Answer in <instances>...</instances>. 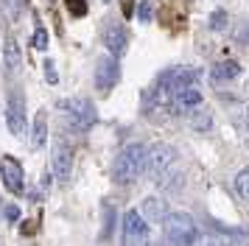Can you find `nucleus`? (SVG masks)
I'll list each match as a JSON object with an SVG mask.
<instances>
[{"instance_id": "1", "label": "nucleus", "mask_w": 249, "mask_h": 246, "mask_svg": "<svg viewBox=\"0 0 249 246\" xmlns=\"http://www.w3.org/2000/svg\"><path fill=\"white\" fill-rule=\"evenodd\" d=\"M146 154L148 148L143 143H129L121 148V154L115 157V168H112V176L118 185H129L135 182L137 176L146 174Z\"/></svg>"}, {"instance_id": "2", "label": "nucleus", "mask_w": 249, "mask_h": 246, "mask_svg": "<svg viewBox=\"0 0 249 246\" xmlns=\"http://www.w3.org/2000/svg\"><path fill=\"white\" fill-rule=\"evenodd\" d=\"M196 235V221L191 212H168L162 221V246H188Z\"/></svg>"}, {"instance_id": "3", "label": "nucleus", "mask_w": 249, "mask_h": 246, "mask_svg": "<svg viewBox=\"0 0 249 246\" xmlns=\"http://www.w3.org/2000/svg\"><path fill=\"white\" fill-rule=\"evenodd\" d=\"M59 109L65 112L68 123L76 132H87L95 123V106H92L90 98H65L59 101Z\"/></svg>"}, {"instance_id": "4", "label": "nucleus", "mask_w": 249, "mask_h": 246, "mask_svg": "<svg viewBox=\"0 0 249 246\" xmlns=\"http://www.w3.org/2000/svg\"><path fill=\"white\" fill-rule=\"evenodd\" d=\"M171 165H177V148H174V145L154 143L151 148H148V154H146V174H148V179L157 182Z\"/></svg>"}, {"instance_id": "5", "label": "nucleus", "mask_w": 249, "mask_h": 246, "mask_svg": "<svg viewBox=\"0 0 249 246\" xmlns=\"http://www.w3.org/2000/svg\"><path fill=\"white\" fill-rule=\"evenodd\" d=\"M124 246H151V229L143 212L129 210L124 215Z\"/></svg>"}, {"instance_id": "6", "label": "nucleus", "mask_w": 249, "mask_h": 246, "mask_svg": "<svg viewBox=\"0 0 249 246\" xmlns=\"http://www.w3.org/2000/svg\"><path fill=\"white\" fill-rule=\"evenodd\" d=\"M6 123H9V132L14 137H23L25 134V98L12 89L9 92V104H6Z\"/></svg>"}, {"instance_id": "7", "label": "nucleus", "mask_w": 249, "mask_h": 246, "mask_svg": "<svg viewBox=\"0 0 249 246\" xmlns=\"http://www.w3.org/2000/svg\"><path fill=\"white\" fill-rule=\"evenodd\" d=\"M51 168H53V176L59 182H68L73 174V148L65 140L53 143V154H51Z\"/></svg>"}, {"instance_id": "8", "label": "nucleus", "mask_w": 249, "mask_h": 246, "mask_svg": "<svg viewBox=\"0 0 249 246\" xmlns=\"http://www.w3.org/2000/svg\"><path fill=\"white\" fill-rule=\"evenodd\" d=\"M118 78H121L118 59L115 56H101L98 65H95V87L101 89V92H109L118 84Z\"/></svg>"}, {"instance_id": "9", "label": "nucleus", "mask_w": 249, "mask_h": 246, "mask_svg": "<svg viewBox=\"0 0 249 246\" xmlns=\"http://www.w3.org/2000/svg\"><path fill=\"white\" fill-rule=\"evenodd\" d=\"M0 174H3V185H6V190H9V193H23V190H25L23 165H20L14 157H3Z\"/></svg>"}, {"instance_id": "10", "label": "nucleus", "mask_w": 249, "mask_h": 246, "mask_svg": "<svg viewBox=\"0 0 249 246\" xmlns=\"http://www.w3.org/2000/svg\"><path fill=\"white\" fill-rule=\"evenodd\" d=\"M104 45H107L109 56H115V59L126 53L129 36H126V28L121 25V22H109V25L104 28Z\"/></svg>"}, {"instance_id": "11", "label": "nucleus", "mask_w": 249, "mask_h": 246, "mask_svg": "<svg viewBox=\"0 0 249 246\" xmlns=\"http://www.w3.org/2000/svg\"><path fill=\"white\" fill-rule=\"evenodd\" d=\"M199 104H202V89L193 84V87L179 89V92L171 98V109L174 112H193V109H199Z\"/></svg>"}, {"instance_id": "12", "label": "nucleus", "mask_w": 249, "mask_h": 246, "mask_svg": "<svg viewBox=\"0 0 249 246\" xmlns=\"http://www.w3.org/2000/svg\"><path fill=\"white\" fill-rule=\"evenodd\" d=\"M168 201L162 199V196H148L146 201H143V218L151 224H162L165 218H168Z\"/></svg>"}, {"instance_id": "13", "label": "nucleus", "mask_w": 249, "mask_h": 246, "mask_svg": "<svg viewBox=\"0 0 249 246\" xmlns=\"http://www.w3.org/2000/svg\"><path fill=\"white\" fill-rule=\"evenodd\" d=\"M238 73H241V65L227 59V62H218L215 67H210V81L213 84H224V81H232Z\"/></svg>"}, {"instance_id": "14", "label": "nucleus", "mask_w": 249, "mask_h": 246, "mask_svg": "<svg viewBox=\"0 0 249 246\" xmlns=\"http://www.w3.org/2000/svg\"><path fill=\"white\" fill-rule=\"evenodd\" d=\"M45 140H48V115L45 112H36L34 132H31V148H42Z\"/></svg>"}, {"instance_id": "15", "label": "nucleus", "mask_w": 249, "mask_h": 246, "mask_svg": "<svg viewBox=\"0 0 249 246\" xmlns=\"http://www.w3.org/2000/svg\"><path fill=\"white\" fill-rule=\"evenodd\" d=\"M3 59H6V67H9V73H17L20 65H23V56H20V45L9 39V42L3 45Z\"/></svg>"}, {"instance_id": "16", "label": "nucleus", "mask_w": 249, "mask_h": 246, "mask_svg": "<svg viewBox=\"0 0 249 246\" xmlns=\"http://www.w3.org/2000/svg\"><path fill=\"white\" fill-rule=\"evenodd\" d=\"M191 126L196 129V132H210L213 129V115L207 109H196V112H191Z\"/></svg>"}, {"instance_id": "17", "label": "nucleus", "mask_w": 249, "mask_h": 246, "mask_svg": "<svg viewBox=\"0 0 249 246\" xmlns=\"http://www.w3.org/2000/svg\"><path fill=\"white\" fill-rule=\"evenodd\" d=\"M235 190H238V196H241L244 201H249V168H244V171L235 176Z\"/></svg>"}, {"instance_id": "18", "label": "nucleus", "mask_w": 249, "mask_h": 246, "mask_svg": "<svg viewBox=\"0 0 249 246\" xmlns=\"http://www.w3.org/2000/svg\"><path fill=\"white\" fill-rule=\"evenodd\" d=\"M188 246H221V241H218L213 232H196Z\"/></svg>"}, {"instance_id": "19", "label": "nucleus", "mask_w": 249, "mask_h": 246, "mask_svg": "<svg viewBox=\"0 0 249 246\" xmlns=\"http://www.w3.org/2000/svg\"><path fill=\"white\" fill-rule=\"evenodd\" d=\"M227 22H230V20H227V11L218 9V11H213V14H210V28H213V31H224Z\"/></svg>"}, {"instance_id": "20", "label": "nucleus", "mask_w": 249, "mask_h": 246, "mask_svg": "<svg viewBox=\"0 0 249 246\" xmlns=\"http://www.w3.org/2000/svg\"><path fill=\"white\" fill-rule=\"evenodd\" d=\"M31 45H34L36 51H48V31L45 28H36L34 36H31Z\"/></svg>"}, {"instance_id": "21", "label": "nucleus", "mask_w": 249, "mask_h": 246, "mask_svg": "<svg viewBox=\"0 0 249 246\" xmlns=\"http://www.w3.org/2000/svg\"><path fill=\"white\" fill-rule=\"evenodd\" d=\"M0 9H3V14L9 20H14L17 17V9H20V0H0Z\"/></svg>"}, {"instance_id": "22", "label": "nucleus", "mask_w": 249, "mask_h": 246, "mask_svg": "<svg viewBox=\"0 0 249 246\" xmlns=\"http://www.w3.org/2000/svg\"><path fill=\"white\" fill-rule=\"evenodd\" d=\"M151 14H154L151 3H148V0H143V3H140V9H137V20H140V22H148V20H151Z\"/></svg>"}, {"instance_id": "23", "label": "nucleus", "mask_w": 249, "mask_h": 246, "mask_svg": "<svg viewBox=\"0 0 249 246\" xmlns=\"http://www.w3.org/2000/svg\"><path fill=\"white\" fill-rule=\"evenodd\" d=\"M68 9L76 14V17H81L84 11H87V6H84V0H68Z\"/></svg>"}, {"instance_id": "24", "label": "nucleus", "mask_w": 249, "mask_h": 246, "mask_svg": "<svg viewBox=\"0 0 249 246\" xmlns=\"http://www.w3.org/2000/svg\"><path fill=\"white\" fill-rule=\"evenodd\" d=\"M42 67H45V78L51 81V84H56V81H59V76H56V70H53V62H45Z\"/></svg>"}, {"instance_id": "25", "label": "nucleus", "mask_w": 249, "mask_h": 246, "mask_svg": "<svg viewBox=\"0 0 249 246\" xmlns=\"http://www.w3.org/2000/svg\"><path fill=\"white\" fill-rule=\"evenodd\" d=\"M6 218H9V221H17V218H20V207L9 204V207H6Z\"/></svg>"}, {"instance_id": "26", "label": "nucleus", "mask_w": 249, "mask_h": 246, "mask_svg": "<svg viewBox=\"0 0 249 246\" xmlns=\"http://www.w3.org/2000/svg\"><path fill=\"white\" fill-rule=\"evenodd\" d=\"M221 246H249V241H244V238H230V241H224Z\"/></svg>"}, {"instance_id": "27", "label": "nucleus", "mask_w": 249, "mask_h": 246, "mask_svg": "<svg viewBox=\"0 0 249 246\" xmlns=\"http://www.w3.org/2000/svg\"><path fill=\"white\" fill-rule=\"evenodd\" d=\"M48 3H51V0H48Z\"/></svg>"}]
</instances>
